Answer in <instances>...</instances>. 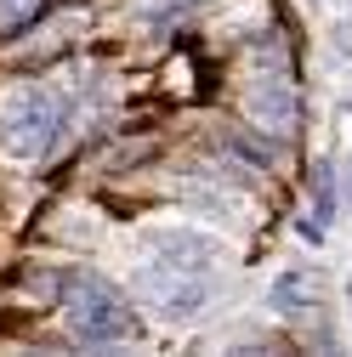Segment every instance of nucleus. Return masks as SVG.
I'll list each match as a JSON object with an SVG mask.
<instances>
[{
  "mask_svg": "<svg viewBox=\"0 0 352 357\" xmlns=\"http://www.w3.org/2000/svg\"><path fill=\"white\" fill-rule=\"evenodd\" d=\"M346 176H352V170H346Z\"/></svg>",
  "mask_w": 352,
  "mask_h": 357,
  "instance_id": "obj_8",
  "label": "nucleus"
},
{
  "mask_svg": "<svg viewBox=\"0 0 352 357\" xmlns=\"http://www.w3.org/2000/svg\"><path fill=\"white\" fill-rule=\"evenodd\" d=\"M57 137V97L52 91H17L0 114V148L12 159H40Z\"/></svg>",
  "mask_w": 352,
  "mask_h": 357,
  "instance_id": "obj_2",
  "label": "nucleus"
},
{
  "mask_svg": "<svg viewBox=\"0 0 352 357\" xmlns=\"http://www.w3.org/2000/svg\"><path fill=\"white\" fill-rule=\"evenodd\" d=\"M40 6H46V0H0V29H23V23H34L40 17Z\"/></svg>",
  "mask_w": 352,
  "mask_h": 357,
  "instance_id": "obj_7",
  "label": "nucleus"
},
{
  "mask_svg": "<svg viewBox=\"0 0 352 357\" xmlns=\"http://www.w3.org/2000/svg\"><path fill=\"white\" fill-rule=\"evenodd\" d=\"M307 295H313V278H307V273H290V278H279L273 306H279V312H301V306H307Z\"/></svg>",
  "mask_w": 352,
  "mask_h": 357,
  "instance_id": "obj_6",
  "label": "nucleus"
},
{
  "mask_svg": "<svg viewBox=\"0 0 352 357\" xmlns=\"http://www.w3.org/2000/svg\"><path fill=\"white\" fill-rule=\"evenodd\" d=\"M142 295L165 312V318H188L193 306H205V284H199V273H170V266H148L142 273Z\"/></svg>",
  "mask_w": 352,
  "mask_h": 357,
  "instance_id": "obj_4",
  "label": "nucleus"
},
{
  "mask_svg": "<svg viewBox=\"0 0 352 357\" xmlns=\"http://www.w3.org/2000/svg\"><path fill=\"white\" fill-rule=\"evenodd\" d=\"M154 261L170 273H205L216 261V244H205L199 233H154Z\"/></svg>",
  "mask_w": 352,
  "mask_h": 357,
  "instance_id": "obj_5",
  "label": "nucleus"
},
{
  "mask_svg": "<svg viewBox=\"0 0 352 357\" xmlns=\"http://www.w3.org/2000/svg\"><path fill=\"white\" fill-rule=\"evenodd\" d=\"M63 324L74 340L85 346H114V340H137L142 324H137V312L125 306L119 289H108L103 278H63Z\"/></svg>",
  "mask_w": 352,
  "mask_h": 357,
  "instance_id": "obj_1",
  "label": "nucleus"
},
{
  "mask_svg": "<svg viewBox=\"0 0 352 357\" xmlns=\"http://www.w3.org/2000/svg\"><path fill=\"white\" fill-rule=\"evenodd\" d=\"M295 79H290V68H267L261 74V85L250 91V119L267 130V137H295Z\"/></svg>",
  "mask_w": 352,
  "mask_h": 357,
  "instance_id": "obj_3",
  "label": "nucleus"
}]
</instances>
